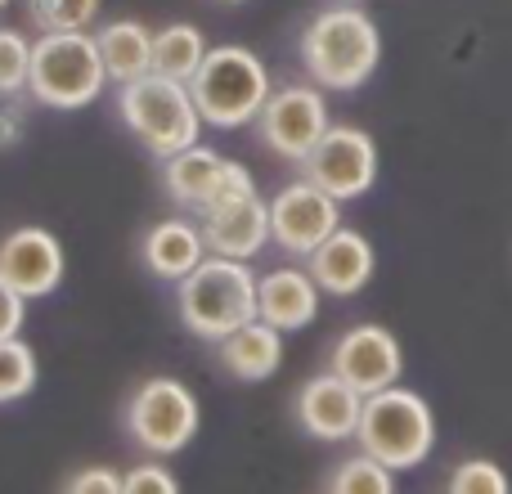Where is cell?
Listing matches in <instances>:
<instances>
[{
	"label": "cell",
	"instance_id": "obj_3",
	"mask_svg": "<svg viewBox=\"0 0 512 494\" xmlns=\"http://www.w3.org/2000/svg\"><path fill=\"white\" fill-rule=\"evenodd\" d=\"M117 113H122L126 131L153 153V158H171V153L198 144L203 135V113L194 104L189 81H171L162 72H144V77L117 86Z\"/></svg>",
	"mask_w": 512,
	"mask_h": 494
},
{
	"label": "cell",
	"instance_id": "obj_6",
	"mask_svg": "<svg viewBox=\"0 0 512 494\" xmlns=\"http://www.w3.org/2000/svg\"><path fill=\"white\" fill-rule=\"evenodd\" d=\"M189 90H194V104L207 126L239 131V126L261 117L274 86H270L265 63L252 50H243V45H216V50H207L203 68L194 72Z\"/></svg>",
	"mask_w": 512,
	"mask_h": 494
},
{
	"label": "cell",
	"instance_id": "obj_27",
	"mask_svg": "<svg viewBox=\"0 0 512 494\" xmlns=\"http://www.w3.org/2000/svg\"><path fill=\"white\" fill-rule=\"evenodd\" d=\"M122 494H180V481L162 463H135L122 472Z\"/></svg>",
	"mask_w": 512,
	"mask_h": 494
},
{
	"label": "cell",
	"instance_id": "obj_32",
	"mask_svg": "<svg viewBox=\"0 0 512 494\" xmlns=\"http://www.w3.org/2000/svg\"><path fill=\"white\" fill-rule=\"evenodd\" d=\"M5 5H9V0H0V9H5Z\"/></svg>",
	"mask_w": 512,
	"mask_h": 494
},
{
	"label": "cell",
	"instance_id": "obj_15",
	"mask_svg": "<svg viewBox=\"0 0 512 494\" xmlns=\"http://www.w3.org/2000/svg\"><path fill=\"white\" fill-rule=\"evenodd\" d=\"M319 283L301 265H279V270L261 274L256 283V301H261V319L274 324L279 333H301L315 324L319 315Z\"/></svg>",
	"mask_w": 512,
	"mask_h": 494
},
{
	"label": "cell",
	"instance_id": "obj_12",
	"mask_svg": "<svg viewBox=\"0 0 512 494\" xmlns=\"http://www.w3.org/2000/svg\"><path fill=\"white\" fill-rule=\"evenodd\" d=\"M292 414H297V427L306 436H315V441H355V432H360V414H364V396L351 387V382H342L337 373H315V378H306L297 387V396H292Z\"/></svg>",
	"mask_w": 512,
	"mask_h": 494
},
{
	"label": "cell",
	"instance_id": "obj_10",
	"mask_svg": "<svg viewBox=\"0 0 512 494\" xmlns=\"http://www.w3.org/2000/svg\"><path fill=\"white\" fill-rule=\"evenodd\" d=\"M342 230V203L328 189L310 185L306 176L283 185L270 198V239L288 256H310Z\"/></svg>",
	"mask_w": 512,
	"mask_h": 494
},
{
	"label": "cell",
	"instance_id": "obj_2",
	"mask_svg": "<svg viewBox=\"0 0 512 494\" xmlns=\"http://www.w3.org/2000/svg\"><path fill=\"white\" fill-rule=\"evenodd\" d=\"M256 274L248 270V261L234 256H216L207 252V261L198 265L189 279L176 283V310L180 324L203 342H221V337L239 333L243 324L261 319V301H256Z\"/></svg>",
	"mask_w": 512,
	"mask_h": 494
},
{
	"label": "cell",
	"instance_id": "obj_7",
	"mask_svg": "<svg viewBox=\"0 0 512 494\" xmlns=\"http://www.w3.org/2000/svg\"><path fill=\"white\" fill-rule=\"evenodd\" d=\"M203 427L198 414V396L180 378H149L135 387V396L126 400V432L135 436V445L158 459L180 454Z\"/></svg>",
	"mask_w": 512,
	"mask_h": 494
},
{
	"label": "cell",
	"instance_id": "obj_14",
	"mask_svg": "<svg viewBox=\"0 0 512 494\" xmlns=\"http://www.w3.org/2000/svg\"><path fill=\"white\" fill-rule=\"evenodd\" d=\"M207 234V247L216 256H234V261H252L270 239V203L261 194L252 198H239V203H225V207H212V212L198 216Z\"/></svg>",
	"mask_w": 512,
	"mask_h": 494
},
{
	"label": "cell",
	"instance_id": "obj_8",
	"mask_svg": "<svg viewBox=\"0 0 512 494\" xmlns=\"http://www.w3.org/2000/svg\"><path fill=\"white\" fill-rule=\"evenodd\" d=\"M301 176L310 185L328 189L337 203L364 198L373 189V180H378V144L360 126H328L324 140L301 162Z\"/></svg>",
	"mask_w": 512,
	"mask_h": 494
},
{
	"label": "cell",
	"instance_id": "obj_11",
	"mask_svg": "<svg viewBox=\"0 0 512 494\" xmlns=\"http://www.w3.org/2000/svg\"><path fill=\"white\" fill-rule=\"evenodd\" d=\"M328 373H337L342 382H351L360 396L387 391L405 373V351H400L396 333L382 324H355L328 351Z\"/></svg>",
	"mask_w": 512,
	"mask_h": 494
},
{
	"label": "cell",
	"instance_id": "obj_1",
	"mask_svg": "<svg viewBox=\"0 0 512 494\" xmlns=\"http://www.w3.org/2000/svg\"><path fill=\"white\" fill-rule=\"evenodd\" d=\"M301 68L324 90H360L378 72L382 32L360 5H328L301 27Z\"/></svg>",
	"mask_w": 512,
	"mask_h": 494
},
{
	"label": "cell",
	"instance_id": "obj_29",
	"mask_svg": "<svg viewBox=\"0 0 512 494\" xmlns=\"http://www.w3.org/2000/svg\"><path fill=\"white\" fill-rule=\"evenodd\" d=\"M27 131V104L23 95H0V149H14Z\"/></svg>",
	"mask_w": 512,
	"mask_h": 494
},
{
	"label": "cell",
	"instance_id": "obj_19",
	"mask_svg": "<svg viewBox=\"0 0 512 494\" xmlns=\"http://www.w3.org/2000/svg\"><path fill=\"white\" fill-rule=\"evenodd\" d=\"M225 162L230 158H221L216 149H207V144L198 140V144H189V149L162 158V185H167V194L176 198L180 207L203 212V207L212 203L221 176H225Z\"/></svg>",
	"mask_w": 512,
	"mask_h": 494
},
{
	"label": "cell",
	"instance_id": "obj_31",
	"mask_svg": "<svg viewBox=\"0 0 512 494\" xmlns=\"http://www.w3.org/2000/svg\"><path fill=\"white\" fill-rule=\"evenodd\" d=\"M221 5H243V0H221Z\"/></svg>",
	"mask_w": 512,
	"mask_h": 494
},
{
	"label": "cell",
	"instance_id": "obj_9",
	"mask_svg": "<svg viewBox=\"0 0 512 494\" xmlns=\"http://www.w3.org/2000/svg\"><path fill=\"white\" fill-rule=\"evenodd\" d=\"M324 86H279L270 90L261 117H256V135L270 153L288 162H306V153L324 140L328 122V104L319 95Z\"/></svg>",
	"mask_w": 512,
	"mask_h": 494
},
{
	"label": "cell",
	"instance_id": "obj_5",
	"mask_svg": "<svg viewBox=\"0 0 512 494\" xmlns=\"http://www.w3.org/2000/svg\"><path fill=\"white\" fill-rule=\"evenodd\" d=\"M355 445L364 454H373L378 463L396 472H409L432 454L436 445V414L418 391L409 387H387L364 396V414H360V432Z\"/></svg>",
	"mask_w": 512,
	"mask_h": 494
},
{
	"label": "cell",
	"instance_id": "obj_25",
	"mask_svg": "<svg viewBox=\"0 0 512 494\" xmlns=\"http://www.w3.org/2000/svg\"><path fill=\"white\" fill-rule=\"evenodd\" d=\"M445 494H512V481L495 459H463L445 481Z\"/></svg>",
	"mask_w": 512,
	"mask_h": 494
},
{
	"label": "cell",
	"instance_id": "obj_22",
	"mask_svg": "<svg viewBox=\"0 0 512 494\" xmlns=\"http://www.w3.org/2000/svg\"><path fill=\"white\" fill-rule=\"evenodd\" d=\"M328 494H396V468H387V463L360 450L355 459H342L333 468Z\"/></svg>",
	"mask_w": 512,
	"mask_h": 494
},
{
	"label": "cell",
	"instance_id": "obj_28",
	"mask_svg": "<svg viewBox=\"0 0 512 494\" xmlns=\"http://www.w3.org/2000/svg\"><path fill=\"white\" fill-rule=\"evenodd\" d=\"M59 494H122V472L108 463H90V468L72 472Z\"/></svg>",
	"mask_w": 512,
	"mask_h": 494
},
{
	"label": "cell",
	"instance_id": "obj_16",
	"mask_svg": "<svg viewBox=\"0 0 512 494\" xmlns=\"http://www.w3.org/2000/svg\"><path fill=\"white\" fill-rule=\"evenodd\" d=\"M373 265H378L373 243L364 239L360 230H346V225L306 256V270L315 274V283L328 297H355V292L373 279Z\"/></svg>",
	"mask_w": 512,
	"mask_h": 494
},
{
	"label": "cell",
	"instance_id": "obj_20",
	"mask_svg": "<svg viewBox=\"0 0 512 494\" xmlns=\"http://www.w3.org/2000/svg\"><path fill=\"white\" fill-rule=\"evenodd\" d=\"M95 41H99V54H104L108 81H117V86H126V81L153 72V32L144 23H135V18L104 23Z\"/></svg>",
	"mask_w": 512,
	"mask_h": 494
},
{
	"label": "cell",
	"instance_id": "obj_24",
	"mask_svg": "<svg viewBox=\"0 0 512 494\" xmlns=\"http://www.w3.org/2000/svg\"><path fill=\"white\" fill-rule=\"evenodd\" d=\"M27 14L41 32H86L99 18V0H27Z\"/></svg>",
	"mask_w": 512,
	"mask_h": 494
},
{
	"label": "cell",
	"instance_id": "obj_13",
	"mask_svg": "<svg viewBox=\"0 0 512 494\" xmlns=\"http://www.w3.org/2000/svg\"><path fill=\"white\" fill-rule=\"evenodd\" d=\"M63 243L41 225H23L0 239V279L27 301L50 297L63 283Z\"/></svg>",
	"mask_w": 512,
	"mask_h": 494
},
{
	"label": "cell",
	"instance_id": "obj_21",
	"mask_svg": "<svg viewBox=\"0 0 512 494\" xmlns=\"http://www.w3.org/2000/svg\"><path fill=\"white\" fill-rule=\"evenodd\" d=\"M207 59V41L194 23H167L153 32V72L171 81H194V72Z\"/></svg>",
	"mask_w": 512,
	"mask_h": 494
},
{
	"label": "cell",
	"instance_id": "obj_26",
	"mask_svg": "<svg viewBox=\"0 0 512 494\" xmlns=\"http://www.w3.org/2000/svg\"><path fill=\"white\" fill-rule=\"evenodd\" d=\"M32 77V45L23 32L0 27V95H23Z\"/></svg>",
	"mask_w": 512,
	"mask_h": 494
},
{
	"label": "cell",
	"instance_id": "obj_30",
	"mask_svg": "<svg viewBox=\"0 0 512 494\" xmlns=\"http://www.w3.org/2000/svg\"><path fill=\"white\" fill-rule=\"evenodd\" d=\"M23 319H27V297L0 279V342L23 333Z\"/></svg>",
	"mask_w": 512,
	"mask_h": 494
},
{
	"label": "cell",
	"instance_id": "obj_18",
	"mask_svg": "<svg viewBox=\"0 0 512 494\" xmlns=\"http://www.w3.org/2000/svg\"><path fill=\"white\" fill-rule=\"evenodd\" d=\"M216 360H221V369L230 373V378L265 382L270 373H279V364H283V337L274 324L252 319V324H243L239 333L216 342Z\"/></svg>",
	"mask_w": 512,
	"mask_h": 494
},
{
	"label": "cell",
	"instance_id": "obj_23",
	"mask_svg": "<svg viewBox=\"0 0 512 494\" xmlns=\"http://www.w3.org/2000/svg\"><path fill=\"white\" fill-rule=\"evenodd\" d=\"M36 387V351L23 337H5L0 342V405L32 396Z\"/></svg>",
	"mask_w": 512,
	"mask_h": 494
},
{
	"label": "cell",
	"instance_id": "obj_17",
	"mask_svg": "<svg viewBox=\"0 0 512 494\" xmlns=\"http://www.w3.org/2000/svg\"><path fill=\"white\" fill-rule=\"evenodd\" d=\"M207 252H212V247H207L203 225L180 221V216L158 221L140 239V261L149 265V274H158V279H167V283L189 279V274L207 261Z\"/></svg>",
	"mask_w": 512,
	"mask_h": 494
},
{
	"label": "cell",
	"instance_id": "obj_4",
	"mask_svg": "<svg viewBox=\"0 0 512 494\" xmlns=\"http://www.w3.org/2000/svg\"><path fill=\"white\" fill-rule=\"evenodd\" d=\"M108 86L99 41L90 32H41L32 41V77L27 95L41 108H86Z\"/></svg>",
	"mask_w": 512,
	"mask_h": 494
}]
</instances>
